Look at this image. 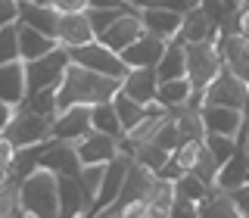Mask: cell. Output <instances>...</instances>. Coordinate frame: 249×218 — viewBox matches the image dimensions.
<instances>
[{"instance_id":"1","label":"cell","mask_w":249,"mask_h":218,"mask_svg":"<svg viewBox=\"0 0 249 218\" xmlns=\"http://www.w3.org/2000/svg\"><path fill=\"white\" fill-rule=\"evenodd\" d=\"M122 91V81L119 78H106V75H97V72H88L81 66H69L66 69V78L56 88V109L66 112L72 106H97V103H109L115 93Z\"/></svg>"},{"instance_id":"2","label":"cell","mask_w":249,"mask_h":218,"mask_svg":"<svg viewBox=\"0 0 249 218\" xmlns=\"http://www.w3.org/2000/svg\"><path fill=\"white\" fill-rule=\"evenodd\" d=\"M19 215L22 218H59V187L56 175L37 168L19 184Z\"/></svg>"},{"instance_id":"3","label":"cell","mask_w":249,"mask_h":218,"mask_svg":"<svg viewBox=\"0 0 249 218\" xmlns=\"http://www.w3.org/2000/svg\"><path fill=\"white\" fill-rule=\"evenodd\" d=\"M72 66V56H69L66 47H53L47 56L35 59V62H25V88H28V97L31 93H41V91H56L66 78V69Z\"/></svg>"},{"instance_id":"4","label":"cell","mask_w":249,"mask_h":218,"mask_svg":"<svg viewBox=\"0 0 249 218\" xmlns=\"http://www.w3.org/2000/svg\"><path fill=\"white\" fill-rule=\"evenodd\" d=\"M184 50H187V81L193 84V91H206L209 84L218 78V72L224 69L218 41L184 44Z\"/></svg>"},{"instance_id":"5","label":"cell","mask_w":249,"mask_h":218,"mask_svg":"<svg viewBox=\"0 0 249 218\" xmlns=\"http://www.w3.org/2000/svg\"><path fill=\"white\" fill-rule=\"evenodd\" d=\"M3 137L10 140L16 150H25V146H41V144L50 140V122L41 119V115H35L25 103H22V106H16V112H13L10 125H6Z\"/></svg>"},{"instance_id":"6","label":"cell","mask_w":249,"mask_h":218,"mask_svg":"<svg viewBox=\"0 0 249 218\" xmlns=\"http://www.w3.org/2000/svg\"><path fill=\"white\" fill-rule=\"evenodd\" d=\"M69 56H72V66H81L88 69V72H97V75H106V78H122L128 75V66L122 62L119 53H112L109 47H103L100 41H90L84 47H78V50H69Z\"/></svg>"},{"instance_id":"7","label":"cell","mask_w":249,"mask_h":218,"mask_svg":"<svg viewBox=\"0 0 249 218\" xmlns=\"http://www.w3.org/2000/svg\"><path fill=\"white\" fill-rule=\"evenodd\" d=\"M246 100H249V84L240 81L228 69H221L218 78L202 93V106H221V109H237V112L246 109Z\"/></svg>"},{"instance_id":"8","label":"cell","mask_w":249,"mask_h":218,"mask_svg":"<svg viewBox=\"0 0 249 218\" xmlns=\"http://www.w3.org/2000/svg\"><path fill=\"white\" fill-rule=\"evenodd\" d=\"M131 165H134V159H131L128 153H119V156H115V159L103 168V181H100V193H97V200H93L90 215L103 212V209H109L115 200H119L122 184H124V178H128V168H131Z\"/></svg>"},{"instance_id":"9","label":"cell","mask_w":249,"mask_h":218,"mask_svg":"<svg viewBox=\"0 0 249 218\" xmlns=\"http://www.w3.org/2000/svg\"><path fill=\"white\" fill-rule=\"evenodd\" d=\"M41 168L50 171L56 178H78L81 171V159L75 153V144H62V140H47L44 156H41Z\"/></svg>"},{"instance_id":"10","label":"cell","mask_w":249,"mask_h":218,"mask_svg":"<svg viewBox=\"0 0 249 218\" xmlns=\"http://www.w3.org/2000/svg\"><path fill=\"white\" fill-rule=\"evenodd\" d=\"M90 109L72 106L66 112H59L50 125V140H62V144H78L84 134H90Z\"/></svg>"},{"instance_id":"11","label":"cell","mask_w":249,"mask_h":218,"mask_svg":"<svg viewBox=\"0 0 249 218\" xmlns=\"http://www.w3.org/2000/svg\"><path fill=\"white\" fill-rule=\"evenodd\" d=\"M75 153L81 159V165H109L119 156V140L100 134V131H90L75 144Z\"/></svg>"},{"instance_id":"12","label":"cell","mask_w":249,"mask_h":218,"mask_svg":"<svg viewBox=\"0 0 249 218\" xmlns=\"http://www.w3.org/2000/svg\"><path fill=\"white\" fill-rule=\"evenodd\" d=\"M218 50H221L224 69L233 72L240 81L249 84V37H243V35H221L218 37Z\"/></svg>"},{"instance_id":"13","label":"cell","mask_w":249,"mask_h":218,"mask_svg":"<svg viewBox=\"0 0 249 218\" xmlns=\"http://www.w3.org/2000/svg\"><path fill=\"white\" fill-rule=\"evenodd\" d=\"M143 35H146V31H143V22H140V13L134 10V13H124L103 37H97V41L103 47H109L112 53H122V50H128L134 41H140Z\"/></svg>"},{"instance_id":"14","label":"cell","mask_w":249,"mask_h":218,"mask_svg":"<svg viewBox=\"0 0 249 218\" xmlns=\"http://www.w3.org/2000/svg\"><path fill=\"white\" fill-rule=\"evenodd\" d=\"M97 41L90 31L88 13H59V28H56V44L66 50H78V47Z\"/></svg>"},{"instance_id":"15","label":"cell","mask_w":249,"mask_h":218,"mask_svg":"<svg viewBox=\"0 0 249 218\" xmlns=\"http://www.w3.org/2000/svg\"><path fill=\"white\" fill-rule=\"evenodd\" d=\"M28 97L25 88V62L16 59V62H0V103L6 106H22Z\"/></svg>"},{"instance_id":"16","label":"cell","mask_w":249,"mask_h":218,"mask_svg":"<svg viewBox=\"0 0 249 218\" xmlns=\"http://www.w3.org/2000/svg\"><path fill=\"white\" fill-rule=\"evenodd\" d=\"M199 119L206 134H221V137H233L237 140L240 128H243V112L237 109H221V106H202Z\"/></svg>"},{"instance_id":"17","label":"cell","mask_w":249,"mask_h":218,"mask_svg":"<svg viewBox=\"0 0 249 218\" xmlns=\"http://www.w3.org/2000/svg\"><path fill=\"white\" fill-rule=\"evenodd\" d=\"M162 53H165V44H162L159 37L143 35L140 41L131 44L128 50H122L119 56H122V62L128 66V72H131V69H156L159 59H162Z\"/></svg>"},{"instance_id":"18","label":"cell","mask_w":249,"mask_h":218,"mask_svg":"<svg viewBox=\"0 0 249 218\" xmlns=\"http://www.w3.org/2000/svg\"><path fill=\"white\" fill-rule=\"evenodd\" d=\"M156 91H159L156 69H131V72L122 78V93H124V97H131L140 106L156 103Z\"/></svg>"},{"instance_id":"19","label":"cell","mask_w":249,"mask_h":218,"mask_svg":"<svg viewBox=\"0 0 249 218\" xmlns=\"http://www.w3.org/2000/svg\"><path fill=\"white\" fill-rule=\"evenodd\" d=\"M218 37H221V31L206 19V13H202L199 6H193L190 13L181 16V31H178L175 41H181V44H206V41H218Z\"/></svg>"},{"instance_id":"20","label":"cell","mask_w":249,"mask_h":218,"mask_svg":"<svg viewBox=\"0 0 249 218\" xmlns=\"http://www.w3.org/2000/svg\"><path fill=\"white\" fill-rule=\"evenodd\" d=\"M19 25L35 28L37 35L56 41V28H59V13L53 6H37V3H19Z\"/></svg>"},{"instance_id":"21","label":"cell","mask_w":249,"mask_h":218,"mask_svg":"<svg viewBox=\"0 0 249 218\" xmlns=\"http://www.w3.org/2000/svg\"><path fill=\"white\" fill-rule=\"evenodd\" d=\"M246 184H249V156L243 150H237L221 165V171H218L215 190L218 193H233V190H240V187H246Z\"/></svg>"},{"instance_id":"22","label":"cell","mask_w":249,"mask_h":218,"mask_svg":"<svg viewBox=\"0 0 249 218\" xmlns=\"http://www.w3.org/2000/svg\"><path fill=\"white\" fill-rule=\"evenodd\" d=\"M140 22H143V31L150 37H159L162 44H171L181 31V16L168 13V10H143L140 13Z\"/></svg>"},{"instance_id":"23","label":"cell","mask_w":249,"mask_h":218,"mask_svg":"<svg viewBox=\"0 0 249 218\" xmlns=\"http://www.w3.org/2000/svg\"><path fill=\"white\" fill-rule=\"evenodd\" d=\"M153 184H156V175L150 168H143V165H131L128 168V178H124V184H122V193H119V200L115 202H134V200H146L150 202V193H153Z\"/></svg>"},{"instance_id":"24","label":"cell","mask_w":249,"mask_h":218,"mask_svg":"<svg viewBox=\"0 0 249 218\" xmlns=\"http://www.w3.org/2000/svg\"><path fill=\"white\" fill-rule=\"evenodd\" d=\"M156 78L162 81H178V78H187V50L181 41L165 44V53H162L159 66H156Z\"/></svg>"},{"instance_id":"25","label":"cell","mask_w":249,"mask_h":218,"mask_svg":"<svg viewBox=\"0 0 249 218\" xmlns=\"http://www.w3.org/2000/svg\"><path fill=\"white\" fill-rule=\"evenodd\" d=\"M53 47H56V41L37 35V31L28 28V25H19V59H22V62L41 59V56H47V53L53 50Z\"/></svg>"},{"instance_id":"26","label":"cell","mask_w":249,"mask_h":218,"mask_svg":"<svg viewBox=\"0 0 249 218\" xmlns=\"http://www.w3.org/2000/svg\"><path fill=\"white\" fill-rule=\"evenodd\" d=\"M190 93H193V84L187 81V78H178V81H162L159 91H156V103L165 106L168 112H171V109L190 103Z\"/></svg>"},{"instance_id":"27","label":"cell","mask_w":249,"mask_h":218,"mask_svg":"<svg viewBox=\"0 0 249 218\" xmlns=\"http://www.w3.org/2000/svg\"><path fill=\"white\" fill-rule=\"evenodd\" d=\"M90 128H93V131H100V134L115 137V140H122V137H124L122 122H119V115H115L112 100H109V103H97V106H90Z\"/></svg>"},{"instance_id":"28","label":"cell","mask_w":249,"mask_h":218,"mask_svg":"<svg viewBox=\"0 0 249 218\" xmlns=\"http://www.w3.org/2000/svg\"><path fill=\"white\" fill-rule=\"evenodd\" d=\"M41 156H44V144L41 146H25V150H16L13 162H10V178L13 181H25L41 168Z\"/></svg>"},{"instance_id":"29","label":"cell","mask_w":249,"mask_h":218,"mask_svg":"<svg viewBox=\"0 0 249 218\" xmlns=\"http://www.w3.org/2000/svg\"><path fill=\"white\" fill-rule=\"evenodd\" d=\"M112 106H115V115H119V122H122V131H124V134H128V131H134L137 125L146 119V109L140 106V103H134L131 97H124L122 91L112 97Z\"/></svg>"},{"instance_id":"30","label":"cell","mask_w":249,"mask_h":218,"mask_svg":"<svg viewBox=\"0 0 249 218\" xmlns=\"http://www.w3.org/2000/svg\"><path fill=\"white\" fill-rule=\"evenodd\" d=\"M171 119L178 122V131H181L184 140H202V137H206V128H202V119H199V109L178 106V109H171Z\"/></svg>"},{"instance_id":"31","label":"cell","mask_w":249,"mask_h":218,"mask_svg":"<svg viewBox=\"0 0 249 218\" xmlns=\"http://www.w3.org/2000/svg\"><path fill=\"white\" fill-rule=\"evenodd\" d=\"M212 197V187L209 184H202L196 175H181L175 181V200H187V202H199L202 200H209Z\"/></svg>"},{"instance_id":"32","label":"cell","mask_w":249,"mask_h":218,"mask_svg":"<svg viewBox=\"0 0 249 218\" xmlns=\"http://www.w3.org/2000/svg\"><path fill=\"white\" fill-rule=\"evenodd\" d=\"M199 218H243V215L237 212V206L231 202L228 193L212 190V197L199 202Z\"/></svg>"},{"instance_id":"33","label":"cell","mask_w":249,"mask_h":218,"mask_svg":"<svg viewBox=\"0 0 249 218\" xmlns=\"http://www.w3.org/2000/svg\"><path fill=\"white\" fill-rule=\"evenodd\" d=\"M131 159L137 162V165H143V168H150L153 175H159L162 168H165V162L171 159V153H165V150H159L156 144H140L137 150H134V156Z\"/></svg>"},{"instance_id":"34","label":"cell","mask_w":249,"mask_h":218,"mask_svg":"<svg viewBox=\"0 0 249 218\" xmlns=\"http://www.w3.org/2000/svg\"><path fill=\"white\" fill-rule=\"evenodd\" d=\"M124 13H134V6H124V10H88V22H90L93 37H103Z\"/></svg>"},{"instance_id":"35","label":"cell","mask_w":249,"mask_h":218,"mask_svg":"<svg viewBox=\"0 0 249 218\" xmlns=\"http://www.w3.org/2000/svg\"><path fill=\"white\" fill-rule=\"evenodd\" d=\"M25 106H28L35 115L47 119L50 125H53V119L59 115V109H56V91H41V93H31V97H25Z\"/></svg>"},{"instance_id":"36","label":"cell","mask_w":249,"mask_h":218,"mask_svg":"<svg viewBox=\"0 0 249 218\" xmlns=\"http://www.w3.org/2000/svg\"><path fill=\"white\" fill-rule=\"evenodd\" d=\"M103 168L106 165H81V171H78V184H81V193H84V200H88L90 209H93V200H97V193H100Z\"/></svg>"},{"instance_id":"37","label":"cell","mask_w":249,"mask_h":218,"mask_svg":"<svg viewBox=\"0 0 249 218\" xmlns=\"http://www.w3.org/2000/svg\"><path fill=\"white\" fill-rule=\"evenodd\" d=\"M153 144L159 146V150H165V153H175L178 146L184 144V137H181V131H178V122L171 119V112L165 115V122L159 125V131H156V137H153Z\"/></svg>"},{"instance_id":"38","label":"cell","mask_w":249,"mask_h":218,"mask_svg":"<svg viewBox=\"0 0 249 218\" xmlns=\"http://www.w3.org/2000/svg\"><path fill=\"white\" fill-rule=\"evenodd\" d=\"M199 153H202V140H184V144L171 153V159L178 162V168H181L184 175H193V168H196V162H199Z\"/></svg>"},{"instance_id":"39","label":"cell","mask_w":249,"mask_h":218,"mask_svg":"<svg viewBox=\"0 0 249 218\" xmlns=\"http://www.w3.org/2000/svg\"><path fill=\"white\" fill-rule=\"evenodd\" d=\"M202 144H206V150L215 156V162H218V165H224V162H228L231 156L240 150L233 137H221V134H206V137H202Z\"/></svg>"},{"instance_id":"40","label":"cell","mask_w":249,"mask_h":218,"mask_svg":"<svg viewBox=\"0 0 249 218\" xmlns=\"http://www.w3.org/2000/svg\"><path fill=\"white\" fill-rule=\"evenodd\" d=\"M19 59V22L0 28V62H16Z\"/></svg>"},{"instance_id":"41","label":"cell","mask_w":249,"mask_h":218,"mask_svg":"<svg viewBox=\"0 0 249 218\" xmlns=\"http://www.w3.org/2000/svg\"><path fill=\"white\" fill-rule=\"evenodd\" d=\"M218 171H221V165H218L215 156L206 150V144H202V153H199V162H196V168H193V175H196L202 184H209V187L215 190V178H218Z\"/></svg>"},{"instance_id":"42","label":"cell","mask_w":249,"mask_h":218,"mask_svg":"<svg viewBox=\"0 0 249 218\" xmlns=\"http://www.w3.org/2000/svg\"><path fill=\"white\" fill-rule=\"evenodd\" d=\"M150 206H156V209H168V212H171V206H175V184H171V181H162V178H156L153 193H150Z\"/></svg>"},{"instance_id":"43","label":"cell","mask_w":249,"mask_h":218,"mask_svg":"<svg viewBox=\"0 0 249 218\" xmlns=\"http://www.w3.org/2000/svg\"><path fill=\"white\" fill-rule=\"evenodd\" d=\"M199 10L206 13V19L212 22V25H215L218 31H224V28H228L231 13L224 10V3H221V0H199Z\"/></svg>"},{"instance_id":"44","label":"cell","mask_w":249,"mask_h":218,"mask_svg":"<svg viewBox=\"0 0 249 218\" xmlns=\"http://www.w3.org/2000/svg\"><path fill=\"white\" fill-rule=\"evenodd\" d=\"M122 206V202H119ZM119 218H150V202L146 200H134V202H124Z\"/></svg>"},{"instance_id":"45","label":"cell","mask_w":249,"mask_h":218,"mask_svg":"<svg viewBox=\"0 0 249 218\" xmlns=\"http://www.w3.org/2000/svg\"><path fill=\"white\" fill-rule=\"evenodd\" d=\"M19 22V0H0V28Z\"/></svg>"},{"instance_id":"46","label":"cell","mask_w":249,"mask_h":218,"mask_svg":"<svg viewBox=\"0 0 249 218\" xmlns=\"http://www.w3.org/2000/svg\"><path fill=\"white\" fill-rule=\"evenodd\" d=\"M168 218H199V206L196 202H187V200H175Z\"/></svg>"},{"instance_id":"47","label":"cell","mask_w":249,"mask_h":218,"mask_svg":"<svg viewBox=\"0 0 249 218\" xmlns=\"http://www.w3.org/2000/svg\"><path fill=\"white\" fill-rule=\"evenodd\" d=\"M50 6L56 13H88L90 0H50Z\"/></svg>"},{"instance_id":"48","label":"cell","mask_w":249,"mask_h":218,"mask_svg":"<svg viewBox=\"0 0 249 218\" xmlns=\"http://www.w3.org/2000/svg\"><path fill=\"white\" fill-rule=\"evenodd\" d=\"M228 197H231L233 206H237V212L243 218H249V184L240 187V190H233V193H228Z\"/></svg>"},{"instance_id":"49","label":"cell","mask_w":249,"mask_h":218,"mask_svg":"<svg viewBox=\"0 0 249 218\" xmlns=\"http://www.w3.org/2000/svg\"><path fill=\"white\" fill-rule=\"evenodd\" d=\"M124 0H90L88 10H124Z\"/></svg>"},{"instance_id":"50","label":"cell","mask_w":249,"mask_h":218,"mask_svg":"<svg viewBox=\"0 0 249 218\" xmlns=\"http://www.w3.org/2000/svg\"><path fill=\"white\" fill-rule=\"evenodd\" d=\"M237 146L249 156V115L243 112V128H240V134H237Z\"/></svg>"},{"instance_id":"51","label":"cell","mask_w":249,"mask_h":218,"mask_svg":"<svg viewBox=\"0 0 249 218\" xmlns=\"http://www.w3.org/2000/svg\"><path fill=\"white\" fill-rule=\"evenodd\" d=\"M13 112H16L13 106L0 103V137H3V131H6V125H10V119H13Z\"/></svg>"},{"instance_id":"52","label":"cell","mask_w":249,"mask_h":218,"mask_svg":"<svg viewBox=\"0 0 249 218\" xmlns=\"http://www.w3.org/2000/svg\"><path fill=\"white\" fill-rule=\"evenodd\" d=\"M221 3H224V10H228L231 16H233V13L240 10V0H221Z\"/></svg>"},{"instance_id":"53","label":"cell","mask_w":249,"mask_h":218,"mask_svg":"<svg viewBox=\"0 0 249 218\" xmlns=\"http://www.w3.org/2000/svg\"><path fill=\"white\" fill-rule=\"evenodd\" d=\"M19 3H37V6H50V0H19Z\"/></svg>"},{"instance_id":"54","label":"cell","mask_w":249,"mask_h":218,"mask_svg":"<svg viewBox=\"0 0 249 218\" xmlns=\"http://www.w3.org/2000/svg\"><path fill=\"white\" fill-rule=\"evenodd\" d=\"M240 6H249V0H240Z\"/></svg>"},{"instance_id":"55","label":"cell","mask_w":249,"mask_h":218,"mask_svg":"<svg viewBox=\"0 0 249 218\" xmlns=\"http://www.w3.org/2000/svg\"><path fill=\"white\" fill-rule=\"evenodd\" d=\"M243 112H246V115H249V100H246V109H243Z\"/></svg>"},{"instance_id":"56","label":"cell","mask_w":249,"mask_h":218,"mask_svg":"<svg viewBox=\"0 0 249 218\" xmlns=\"http://www.w3.org/2000/svg\"><path fill=\"white\" fill-rule=\"evenodd\" d=\"M0 218H3V215H0Z\"/></svg>"},{"instance_id":"57","label":"cell","mask_w":249,"mask_h":218,"mask_svg":"<svg viewBox=\"0 0 249 218\" xmlns=\"http://www.w3.org/2000/svg\"><path fill=\"white\" fill-rule=\"evenodd\" d=\"M196 3H199V0H196Z\"/></svg>"}]
</instances>
